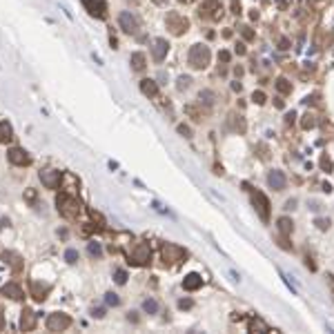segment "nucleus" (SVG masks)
<instances>
[{"label": "nucleus", "instance_id": "nucleus-1", "mask_svg": "<svg viewBox=\"0 0 334 334\" xmlns=\"http://www.w3.org/2000/svg\"><path fill=\"white\" fill-rule=\"evenodd\" d=\"M56 207H58V214L67 221H76L80 216L78 198H74L72 194H67V192H60V194L56 196Z\"/></svg>", "mask_w": 334, "mask_h": 334}, {"label": "nucleus", "instance_id": "nucleus-2", "mask_svg": "<svg viewBox=\"0 0 334 334\" xmlns=\"http://www.w3.org/2000/svg\"><path fill=\"white\" fill-rule=\"evenodd\" d=\"M209 58H212V54H209V47L194 45L190 49V54H187V63H190L192 69H205L209 65Z\"/></svg>", "mask_w": 334, "mask_h": 334}, {"label": "nucleus", "instance_id": "nucleus-3", "mask_svg": "<svg viewBox=\"0 0 334 334\" xmlns=\"http://www.w3.org/2000/svg\"><path fill=\"white\" fill-rule=\"evenodd\" d=\"M245 190H250V196H252V203H254V207H256V212H259V216H261V221H269V201H267V196L263 194V192H259V190H252V187L245 183L243 185Z\"/></svg>", "mask_w": 334, "mask_h": 334}, {"label": "nucleus", "instance_id": "nucleus-4", "mask_svg": "<svg viewBox=\"0 0 334 334\" xmlns=\"http://www.w3.org/2000/svg\"><path fill=\"white\" fill-rule=\"evenodd\" d=\"M223 16V5L221 0H203L198 7V18L201 20H219Z\"/></svg>", "mask_w": 334, "mask_h": 334}, {"label": "nucleus", "instance_id": "nucleus-5", "mask_svg": "<svg viewBox=\"0 0 334 334\" xmlns=\"http://www.w3.org/2000/svg\"><path fill=\"white\" fill-rule=\"evenodd\" d=\"M165 25H167V29L174 34V36H180V34L187 32L190 20H187L183 14H178V11H169L167 18H165Z\"/></svg>", "mask_w": 334, "mask_h": 334}, {"label": "nucleus", "instance_id": "nucleus-6", "mask_svg": "<svg viewBox=\"0 0 334 334\" xmlns=\"http://www.w3.org/2000/svg\"><path fill=\"white\" fill-rule=\"evenodd\" d=\"M151 261V250L147 243H136L130 252V263L132 265H147V263Z\"/></svg>", "mask_w": 334, "mask_h": 334}, {"label": "nucleus", "instance_id": "nucleus-7", "mask_svg": "<svg viewBox=\"0 0 334 334\" xmlns=\"http://www.w3.org/2000/svg\"><path fill=\"white\" fill-rule=\"evenodd\" d=\"M185 256H187V252L183 248H178V245H174V243L163 245V261H165V265H176Z\"/></svg>", "mask_w": 334, "mask_h": 334}, {"label": "nucleus", "instance_id": "nucleus-8", "mask_svg": "<svg viewBox=\"0 0 334 334\" xmlns=\"http://www.w3.org/2000/svg\"><path fill=\"white\" fill-rule=\"evenodd\" d=\"M47 330L49 332H65L69 325H72V319H69L67 314H63V312H54V314H49L47 316Z\"/></svg>", "mask_w": 334, "mask_h": 334}, {"label": "nucleus", "instance_id": "nucleus-9", "mask_svg": "<svg viewBox=\"0 0 334 334\" xmlns=\"http://www.w3.org/2000/svg\"><path fill=\"white\" fill-rule=\"evenodd\" d=\"M118 22H120V29L125 34H138V29H140V20H138V16L136 14H132V11H123V14L118 16Z\"/></svg>", "mask_w": 334, "mask_h": 334}, {"label": "nucleus", "instance_id": "nucleus-10", "mask_svg": "<svg viewBox=\"0 0 334 334\" xmlns=\"http://www.w3.org/2000/svg\"><path fill=\"white\" fill-rule=\"evenodd\" d=\"M40 180L47 190H58L60 187V180H63V174L58 169H43L40 172Z\"/></svg>", "mask_w": 334, "mask_h": 334}, {"label": "nucleus", "instance_id": "nucleus-11", "mask_svg": "<svg viewBox=\"0 0 334 334\" xmlns=\"http://www.w3.org/2000/svg\"><path fill=\"white\" fill-rule=\"evenodd\" d=\"M83 5L94 18H101V20L107 18V3L105 0H83Z\"/></svg>", "mask_w": 334, "mask_h": 334}, {"label": "nucleus", "instance_id": "nucleus-12", "mask_svg": "<svg viewBox=\"0 0 334 334\" xmlns=\"http://www.w3.org/2000/svg\"><path fill=\"white\" fill-rule=\"evenodd\" d=\"M7 158H9L11 165H18V167H27L29 163H32V156H29L25 149H20V147H11L7 151Z\"/></svg>", "mask_w": 334, "mask_h": 334}, {"label": "nucleus", "instance_id": "nucleus-13", "mask_svg": "<svg viewBox=\"0 0 334 334\" xmlns=\"http://www.w3.org/2000/svg\"><path fill=\"white\" fill-rule=\"evenodd\" d=\"M167 51H169V43L165 38H154V40H151V58H154L156 63L165 60Z\"/></svg>", "mask_w": 334, "mask_h": 334}, {"label": "nucleus", "instance_id": "nucleus-14", "mask_svg": "<svg viewBox=\"0 0 334 334\" xmlns=\"http://www.w3.org/2000/svg\"><path fill=\"white\" fill-rule=\"evenodd\" d=\"M267 185L272 187V190H285V185H288V178H285V174L283 172H279V169H274V172H269V176H267Z\"/></svg>", "mask_w": 334, "mask_h": 334}, {"label": "nucleus", "instance_id": "nucleus-15", "mask_svg": "<svg viewBox=\"0 0 334 334\" xmlns=\"http://www.w3.org/2000/svg\"><path fill=\"white\" fill-rule=\"evenodd\" d=\"M34 327H36V314H34V310L25 308L22 310V316H20V330L22 332H32Z\"/></svg>", "mask_w": 334, "mask_h": 334}, {"label": "nucleus", "instance_id": "nucleus-16", "mask_svg": "<svg viewBox=\"0 0 334 334\" xmlns=\"http://www.w3.org/2000/svg\"><path fill=\"white\" fill-rule=\"evenodd\" d=\"M49 285L47 283H38V281H32V296L36 298L38 303H43L45 298H47V294H49Z\"/></svg>", "mask_w": 334, "mask_h": 334}, {"label": "nucleus", "instance_id": "nucleus-17", "mask_svg": "<svg viewBox=\"0 0 334 334\" xmlns=\"http://www.w3.org/2000/svg\"><path fill=\"white\" fill-rule=\"evenodd\" d=\"M0 292H3V296H9V298H14V301L25 298V292H22V288H20L18 283H7Z\"/></svg>", "mask_w": 334, "mask_h": 334}, {"label": "nucleus", "instance_id": "nucleus-18", "mask_svg": "<svg viewBox=\"0 0 334 334\" xmlns=\"http://www.w3.org/2000/svg\"><path fill=\"white\" fill-rule=\"evenodd\" d=\"M248 330L254 332V334H265V332H269V325L263 319H259V316H252L250 323H248Z\"/></svg>", "mask_w": 334, "mask_h": 334}, {"label": "nucleus", "instance_id": "nucleus-19", "mask_svg": "<svg viewBox=\"0 0 334 334\" xmlns=\"http://www.w3.org/2000/svg\"><path fill=\"white\" fill-rule=\"evenodd\" d=\"M203 285V279L198 277V274H187L185 277V281H183V288L187 290V292H196L198 288Z\"/></svg>", "mask_w": 334, "mask_h": 334}, {"label": "nucleus", "instance_id": "nucleus-20", "mask_svg": "<svg viewBox=\"0 0 334 334\" xmlns=\"http://www.w3.org/2000/svg\"><path fill=\"white\" fill-rule=\"evenodd\" d=\"M140 92H143L145 96H149V98L158 96V85H156V80H151V78L140 80Z\"/></svg>", "mask_w": 334, "mask_h": 334}, {"label": "nucleus", "instance_id": "nucleus-21", "mask_svg": "<svg viewBox=\"0 0 334 334\" xmlns=\"http://www.w3.org/2000/svg\"><path fill=\"white\" fill-rule=\"evenodd\" d=\"M3 261H7L14 272H20V269H22V259H20L18 254H16V252H5V254H3Z\"/></svg>", "mask_w": 334, "mask_h": 334}, {"label": "nucleus", "instance_id": "nucleus-22", "mask_svg": "<svg viewBox=\"0 0 334 334\" xmlns=\"http://www.w3.org/2000/svg\"><path fill=\"white\" fill-rule=\"evenodd\" d=\"M14 140V127L7 120H0V143H11Z\"/></svg>", "mask_w": 334, "mask_h": 334}, {"label": "nucleus", "instance_id": "nucleus-23", "mask_svg": "<svg viewBox=\"0 0 334 334\" xmlns=\"http://www.w3.org/2000/svg\"><path fill=\"white\" fill-rule=\"evenodd\" d=\"M292 230H294V223H292V219H288V216H281V219H279V232H281V236H290Z\"/></svg>", "mask_w": 334, "mask_h": 334}, {"label": "nucleus", "instance_id": "nucleus-24", "mask_svg": "<svg viewBox=\"0 0 334 334\" xmlns=\"http://www.w3.org/2000/svg\"><path fill=\"white\" fill-rule=\"evenodd\" d=\"M132 69L134 72H143L145 69V63H147V58H145V54H140V51H136V54H132Z\"/></svg>", "mask_w": 334, "mask_h": 334}, {"label": "nucleus", "instance_id": "nucleus-25", "mask_svg": "<svg viewBox=\"0 0 334 334\" xmlns=\"http://www.w3.org/2000/svg\"><path fill=\"white\" fill-rule=\"evenodd\" d=\"M277 89L285 96V94H290V92H292V83H290L288 78H279V80H277Z\"/></svg>", "mask_w": 334, "mask_h": 334}, {"label": "nucleus", "instance_id": "nucleus-26", "mask_svg": "<svg viewBox=\"0 0 334 334\" xmlns=\"http://www.w3.org/2000/svg\"><path fill=\"white\" fill-rule=\"evenodd\" d=\"M301 127H303V130H314V127H316V118H314L312 114H306V116H303V120H301Z\"/></svg>", "mask_w": 334, "mask_h": 334}, {"label": "nucleus", "instance_id": "nucleus-27", "mask_svg": "<svg viewBox=\"0 0 334 334\" xmlns=\"http://www.w3.org/2000/svg\"><path fill=\"white\" fill-rule=\"evenodd\" d=\"M143 310L145 312H149V314H154V312H158V303L154 301V298H147V301L143 303Z\"/></svg>", "mask_w": 334, "mask_h": 334}, {"label": "nucleus", "instance_id": "nucleus-28", "mask_svg": "<svg viewBox=\"0 0 334 334\" xmlns=\"http://www.w3.org/2000/svg\"><path fill=\"white\" fill-rule=\"evenodd\" d=\"M114 279H116V283H118V285H125L127 272H125V269H116V272H114Z\"/></svg>", "mask_w": 334, "mask_h": 334}, {"label": "nucleus", "instance_id": "nucleus-29", "mask_svg": "<svg viewBox=\"0 0 334 334\" xmlns=\"http://www.w3.org/2000/svg\"><path fill=\"white\" fill-rule=\"evenodd\" d=\"M87 252H89V256H96V259L103 254V250H101V245H98V243H89V248H87Z\"/></svg>", "mask_w": 334, "mask_h": 334}, {"label": "nucleus", "instance_id": "nucleus-30", "mask_svg": "<svg viewBox=\"0 0 334 334\" xmlns=\"http://www.w3.org/2000/svg\"><path fill=\"white\" fill-rule=\"evenodd\" d=\"M65 259H67V263H76V261H78V252H76V250H67L65 252Z\"/></svg>", "mask_w": 334, "mask_h": 334}, {"label": "nucleus", "instance_id": "nucleus-31", "mask_svg": "<svg viewBox=\"0 0 334 334\" xmlns=\"http://www.w3.org/2000/svg\"><path fill=\"white\" fill-rule=\"evenodd\" d=\"M252 101H254L256 105H263V103H265V94H263V92H254V94H252Z\"/></svg>", "mask_w": 334, "mask_h": 334}, {"label": "nucleus", "instance_id": "nucleus-32", "mask_svg": "<svg viewBox=\"0 0 334 334\" xmlns=\"http://www.w3.org/2000/svg\"><path fill=\"white\" fill-rule=\"evenodd\" d=\"M190 83H192L190 76H180V78H178V89H187V87H190Z\"/></svg>", "mask_w": 334, "mask_h": 334}, {"label": "nucleus", "instance_id": "nucleus-33", "mask_svg": "<svg viewBox=\"0 0 334 334\" xmlns=\"http://www.w3.org/2000/svg\"><path fill=\"white\" fill-rule=\"evenodd\" d=\"M107 303H109V306H118V303H120V298L109 292V294H107Z\"/></svg>", "mask_w": 334, "mask_h": 334}, {"label": "nucleus", "instance_id": "nucleus-34", "mask_svg": "<svg viewBox=\"0 0 334 334\" xmlns=\"http://www.w3.org/2000/svg\"><path fill=\"white\" fill-rule=\"evenodd\" d=\"M241 32H243V36H245V40H252L254 38V32H252L250 27H241Z\"/></svg>", "mask_w": 334, "mask_h": 334}, {"label": "nucleus", "instance_id": "nucleus-35", "mask_svg": "<svg viewBox=\"0 0 334 334\" xmlns=\"http://www.w3.org/2000/svg\"><path fill=\"white\" fill-rule=\"evenodd\" d=\"M321 167L330 172V169H332V163H330V158H321Z\"/></svg>", "mask_w": 334, "mask_h": 334}, {"label": "nucleus", "instance_id": "nucleus-36", "mask_svg": "<svg viewBox=\"0 0 334 334\" xmlns=\"http://www.w3.org/2000/svg\"><path fill=\"white\" fill-rule=\"evenodd\" d=\"M219 60H221V63H230V51H221V54H219Z\"/></svg>", "mask_w": 334, "mask_h": 334}, {"label": "nucleus", "instance_id": "nucleus-37", "mask_svg": "<svg viewBox=\"0 0 334 334\" xmlns=\"http://www.w3.org/2000/svg\"><path fill=\"white\" fill-rule=\"evenodd\" d=\"M316 225H319L321 230H327V227H330V221H325V219H319V221H316Z\"/></svg>", "mask_w": 334, "mask_h": 334}, {"label": "nucleus", "instance_id": "nucleus-38", "mask_svg": "<svg viewBox=\"0 0 334 334\" xmlns=\"http://www.w3.org/2000/svg\"><path fill=\"white\" fill-rule=\"evenodd\" d=\"M178 132H180V134H183V136H187V138H190V136H192V132H190V127H185V125H178Z\"/></svg>", "mask_w": 334, "mask_h": 334}, {"label": "nucleus", "instance_id": "nucleus-39", "mask_svg": "<svg viewBox=\"0 0 334 334\" xmlns=\"http://www.w3.org/2000/svg\"><path fill=\"white\" fill-rule=\"evenodd\" d=\"M232 9H234V14H241V3H238V0H232Z\"/></svg>", "mask_w": 334, "mask_h": 334}, {"label": "nucleus", "instance_id": "nucleus-40", "mask_svg": "<svg viewBox=\"0 0 334 334\" xmlns=\"http://www.w3.org/2000/svg\"><path fill=\"white\" fill-rule=\"evenodd\" d=\"M5 327V314H3V308H0V330Z\"/></svg>", "mask_w": 334, "mask_h": 334}, {"label": "nucleus", "instance_id": "nucleus-41", "mask_svg": "<svg viewBox=\"0 0 334 334\" xmlns=\"http://www.w3.org/2000/svg\"><path fill=\"white\" fill-rule=\"evenodd\" d=\"M236 54H238V56H243V54H245V47H243V45H238V47H236Z\"/></svg>", "mask_w": 334, "mask_h": 334}, {"label": "nucleus", "instance_id": "nucleus-42", "mask_svg": "<svg viewBox=\"0 0 334 334\" xmlns=\"http://www.w3.org/2000/svg\"><path fill=\"white\" fill-rule=\"evenodd\" d=\"M178 306H180V308H183V310H185V308H190V306H192V301H180V303H178Z\"/></svg>", "mask_w": 334, "mask_h": 334}, {"label": "nucleus", "instance_id": "nucleus-43", "mask_svg": "<svg viewBox=\"0 0 334 334\" xmlns=\"http://www.w3.org/2000/svg\"><path fill=\"white\" fill-rule=\"evenodd\" d=\"M94 316H98V319H101V316H105V312H103V310H94Z\"/></svg>", "mask_w": 334, "mask_h": 334}, {"label": "nucleus", "instance_id": "nucleus-44", "mask_svg": "<svg viewBox=\"0 0 334 334\" xmlns=\"http://www.w3.org/2000/svg\"><path fill=\"white\" fill-rule=\"evenodd\" d=\"M127 3H132V5H138V3H140V0H127Z\"/></svg>", "mask_w": 334, "mask_h": 334}, {"label": "nucleus", "instance_id": "nucleus-45", "mask_svg": "<svg viewBox=\"0 0 334 334\" xmlns=\"http://www.w3.org/2000/svg\"><path fill=\"white\" fill-rule=\"evenodd\" d=\"M330 285H332V290H334V277H330Z\"/></svg>", "mask_w": 334, "mask_h": 334}, {"label": "nucleus", "instance_id": "nucleus-46", "mask_svg": "<svg viewBox=\"0 0 334 334\" xmlns=\"http://www.w3.org/2000/svg\"><path fill=\"white\" fill-rule=\"evenodd\" d=\"M178 3H185L187 5V3H192V0H178Z\"/></svg>", "mask_w": 334, "mask_h": 334}, {"label": "nucleus", "instance_id": "nucleus-47", "mask_svg": "<svg viewBox=\"0 0 334 334\" xmlns=\"http://www.w3.org/2000/svg\"><path fill=\"white\" fill-rule=\"evenodd\" d=\"M154 3H163V0H154Z\"/></svg>", "mask_w": 334, "mask_h": 334}]
</instances>
